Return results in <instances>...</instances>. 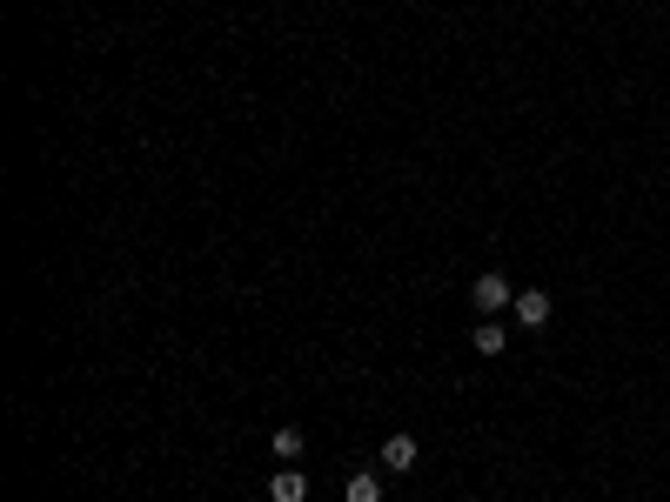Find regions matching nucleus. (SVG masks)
Masks as SVG:
<instances>
[{
  "label": "nucleus",
  "instance_id": "0eeeda50",
  "mask_svg": "<svg viewBox=\"0 0 670 502\" xmlns=\"http://www.w3.org/2000/svg\"><path fill=\"white\" fill-rule=\"evenodd\" d=\"M302 449H309L302 429H275V456H282V462H302Z\"/></svg>",
  "mask_w": 670,
  "mask_h": 502
},
{
  "label": "nucleus",
  "instance_id": "20e7f679",
  "mask_svg": "<svg viewBox=\"0 0 670 502\" xmlns=\"http://www.w3.org/2000/svg\"><path fill=\"white\" fill-rule=\"evenodd\" d=\"M469 342H476V355H503V349H510V335H503V322H496V315H483V322L469 328Z\"/></svg>",
  "mask_w": 670,
  "mask_h": 502
},
{
  "label": "nucleus",
  "instance_id": "7ed1b4c3",
  "mask_svg": "<svg viewBox=\"0 0 670 502\" xmlns=\"http://www.w3.org/2000/svg\"><path fill=\"white\" fill-rule=\"evenodd\" d=\"M268 496H275V502H309V469H275Z\"/></svg>",
  "mask_w": 670,
  "mask_h": 502
},
{
  "label": "nucleus",
  "instance_id": "39448f33",
  "mask_svg": "<svg viewBox=\"0 0 670 502\" xmlns=\"http://www.w3.org/2000/svg\"><path fill=\"white\" fill-rule=\"evenodd\" d=\"M382 469L409 476V469H416V436H389V442H382Z\"/></svg>",
  "mask_w": 670,
  "mask_h": 502
},
{
  "label": "nucleus",
  "instance_id": "f257e3e1",
  "mask_svg": "<svg viewBox=\"0 0 670 502\" xmlns=\"http://www.w3.org/2000/svg\"><path fill=\"white\" fill-rule=\"evenodd\" d=\"M516 302V288H510V275H476V282H469V308H476V315H503V308Z\"/></svg>",
  "mask_w": 670,
  "mask_h": 502
},
{
  "label": "nucleus",
  "instance_id": "f03ea898",
  "mask_svg": "<svg viewBox=\"0 0 670 502\" xmlns=\"http://www.w3.org/2000/svg\"><path fill=\"white\" fill-rule=\"evenodd\" d=\"M510 315H516V322H523V328H550V315H557V302H550L543 288H516Z\"/></svg>",
  "mask_w": 670,
  "mask_h": 502
},
{
  "label": "nucleus",
  "instance_id": "423d86ee",
  "mask_svg": "<svg viewBox=\"0 0 670 502\" xmlns=\"http://www.w3.org/2000/svg\"><path fill=\"white\" fill-rule=\"evenodd\" d=\"M342 502H382V476L376 469H356V476L342 482Z\"/></svg>",
  "mask_w": 670,
  "mask_h": 502
}]
</instances>
